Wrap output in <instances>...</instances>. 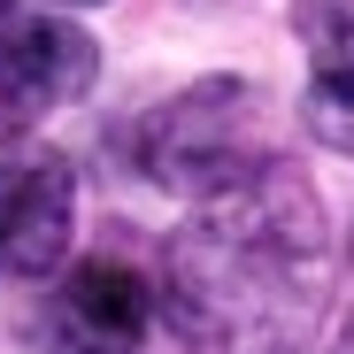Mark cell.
I'll list each match as a JSON object with an SVG mask.
<instances>
[{"label": "cell", "mask_w": 354, "mask_h": 354, "mask_svg": "<svg viewBox=\"0 0 354 354\" xmlns=\"http://www.w3.org/2000/svg\"><path fill=\"white\" fill-rule=\"evenodd\" d=\"M331 308L324 201L292 162H262L193 201L162 254V316L193 354H301Z\"/></svg>", "instance_id": "6da1fadb"}, {"label": "cell", "mask_w": 354, "mask_h": 354, "mask_svg": "<svg viewBox=\"0 0 354 354\" xmlns=\"http://www.w3.org/2000/svg\"><path fill=\"white\" fill-rule=\"evenodd\" d=\"M270 162V108L247 77H201L139 124V169L169 193H216Z\"/></svg>", "instance_id": "7a4b0ae2"}, {"label": "cell", "mask_w": 354, "mask_h": 354, "mask_svg": "<svg viewBox=\"0 0 354 354\" xmlns=\"http://www.w3.org/2000/svg\"><path fill=\"white\" fill-rule=\"evenodd\" d=\"M16 339H24V354H139L147 346V285L115 254L46 270V285L16 316Z\"/></svg>", "instance_id": "3957f363"}, {"label": "cell", "mask_w": 354, "mask_h": 354, "mask_svg": "<svg viewBox=\"0 0 354 354\" xmlns=\"http://www.w3.org/2000/svg\"><path fill=\"white\" fill-rule=\"evenodd\" d=\"M100 77V46L46 0H0V131H31L62 115Z\"/></svg>", "instance_id": "277c9868"}, {"label": "cell", "mask_w": 354, "mask_h": 354, "mask_svg": "<svg viewBox=\"0 0 354 354\" xmlns=\"http://www.w3.org/2000/svg\"><path fill=\"white\" fill-rule=\"evenodd\" d=\"M77 223V169L62 147L31 131H0V270L8 277H46L70 254Z\"/></svg>", "instance_id": "5b68a950"}, {"label": "cell", "mask_w": 354, "mask_h": 354, "mask_svg": "<svg viewBox=\"0 0 354 354\" xmlns=\"http://www.w3.org/2000/svg\"><path fill=\"white\" fill-rule=\"evenodd\" d=\"M292 39L308 54V131L354 154V0H292Z\"/></svg>", "instance_id": "8992f818"}, {"label": "cell", "mask_w": 354, "mask_h": 354, "mask_svg": "<svg viewBox=\"0 0 354 354\" xmlns=\"http://www.w3.org/2000/svg\"><path fill=\"white\" fill-rule=\"evenodd\" d=\"M339 354H354V324H346V331H339Z\"/></svg>", "instance_id": "52a82bcc"}, {"label": "cell", "mask_w": 354, "mask_h": 354, "mask_svg": "<svg viewBox=\"0 0 354 354\" xmlns=\"http://www.w3.org/2000/svg\"><path fill=\"white\" fill-rule=\"evenodd\" d=\"M46 8H93V0H46Z\"/></svg>", "instance_id": "ba28073f"}]
</instances>
